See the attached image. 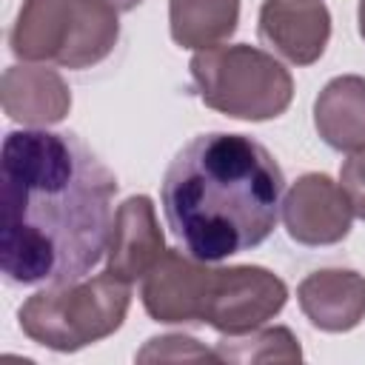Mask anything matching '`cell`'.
<instances>
[{"label":"cell","instance_id":"cell-1","mask_svg":"<svg viewBox=\"0 0 365 365\" xmlns=\"http://www.w3.org/2000/svg\"><path fill=\"white\" fill-rule=\"evenodd\" d=\"M117 180L68 131H9L0 148V268L17 285L83 279L106 254Z\"/></svg>","mask_w":365,"mask_h":365},{"label":"cell","instance_id":"cell-2","mask_svg":"<svg viewBox=\"0 0 365 365\" xmlns=\"http://www.w3.org/2000/svg\"><path fill=\"white\" fill-rule=\"evenodd\" d=\"M285 177L274 154L245 134L211 131L185 143L160 182L171 234L205 262L257 248L277 225Z\"/></svg>","mask_w":365,"mask_h":365},{"label":"cell","instance_id":"cell-3","mask_svg":"<svg viewBox=\"0 0 365 365\" xmlns=\"http://www.w3.org/2000/svg\"><path fill=\"white\" fill-rule=\"evenodd\" d=\"M131 282L111 271L34 291L17 311L20 331L51 351L71 354L111 336L128 314Z\"/></svg>","mask_w":365,"mask_h":365},{"label":"cell","instance_id":"cell-4","mask_svg":"<svg viewBox=\"0 0 365 365\" xmlns=\"http://www.w3.org/2000/svg\"><path fill=\"white\" fill-rule=\"evenodd\" d=\"M117 14L106 0H23L9 46L26 63H57L74 71L91 68L120 40Z\"/></svg>","mask_w":365,"mask_h":365},{"label":"cell","instance_id":"cell-5","mask_svg":"<svg viewBox=\"0 0 365 365\" xmlns=\"http://www.w3.org/2000/svg\"><path fill=\"white\" fill-rule=\"evenodd\" d=\"M188 68L200 100L234 120H274L294 100L291 71L274 54L248 43L202 48Z\"/></svg>","mask_w":365,"mask_h":365},{"label":"cell","instance_id":"cell-6","mask_svg":"<svg viewBox=\"0 0 365 365\" xmlns=\"http://www.w3.org/2000/svg\"><path fill=\"white\" fill-rule=\"evenodd\" d=\"M288 302V285L262 265L211 268L200 322L220 334H248L274 319Z\"/></svg>","mask_w":365,"mask_h":365},{"label":"cell","instance_id":"cell-7","mask_svg":"<svg viewBox=\"0 0 365 365\" xmlns=\"http://www.w3.org/2000/svg\"><path fill=\"white\" fill-rule=\"evenodd\" d=\"M282 222L288 237L299 245H334L348 237L354 211L339 182L328 174L308 171L285 191Z\"/></svg>","mask_w":365,"mask_h":365},{"label":"cell","instance_id":"cell-8","mask_svg":"<svg viewBox=\"0 0 365 365\" xmlns=\"http://www.w3.org/2000/svg\"><path fill=\"white\" fill-rule=\"evenodd\" d=\"M211 265L188 251L165 248L154 268L140 279V299L154 322H200Z\"/></svg>","mask_w":365,"mask_h":365},{"label":"cell","instance_id":"cell-9","mask_svg":"<svg viewBox=\"0 0 365 365\" xmlns=\"http://www.w3.org/2000/svg\"><path fill=\"white\" fill-rule=\"evenodd\" d=\"M259 40L294 66H311L331 40V11L322 0H265L259 6Z\"/></svg>","mask_w":365,"mask_h":365},{"label":"cell","instance_id":"cell-10","mask_svg":"<svg viewBox=\"0 0 365 365\" xmlns=\"http://www.w3.org/2000/svg\"><path fill=\"white\" fill-rule=\"evenodd\" d=\"M163 254H165V237L160 231L151 197L134 194L123 200L111 220L106 271H111L125 282H137L154 268V262Z\"/></svg>","mask_w":365,"mask_h":365},{"label":"cell","instance_id":"cell-11","mask_svg":"<svg viewBox=\"0 0 365 365\" xmlns=\"http://www.w3.org/2000/svg\"><path fill=\"white\" fill-rule=\"evenodd\" d=\"M3 111L23 125L46 128L60 123L71 108V91L60 71L48 66H9L0 77Z\"/></svg>","mask_w":365,"mask_h":365},{"label":"cell","instance_id":"cell-12","mask_svg":"<svg viewBox=\"0 0 365 365\" xmlns=\"http://www.w3.org/2000/svg\"><path fill=\"white\" fill-rule=\"evenodd\" d=\"M305 319L325 334H345L365 319V277L351 268H322L297 285Z\"/></svg>","mask_w":365,"mask_h":365},{"label":"cell","instance_id":"cell-13","mask_svg":"<svg viewBox=\"0 0 365 365\" xmlns=\"http://www.w3.org/2000/svg\"><path fill=\"white\" fill-rule=\"evenodd\" d=\"M314 128L336 151L365 148V77L339 74L314 100Z\"/></svg>","mask_w":365,"mask_h":365},{"label":"cell","instance_id":"cell-14","mask_svg":"<svg viewBox=\"0 0 365 365\" xmlns=\"http://www.w3.org/2000/svg\"><path fill=\"white\" fill-rule=\"evenodd\" d=\"M240 23V0H168L171 40L182 48H214Z\"/></svg>","mask_w":365,"mask_h":365},{"label":"cell","instance_id":"cell-15","mask_svg":"<svg viewBox=\"0 0 365 365\" xmlns=\"http://www.w3.org/2000/svg\"><path fill=\"white\" fill-rule=\"evenodd\" d=\"M220 362H299L302 348L291 328H254L248 334H222L217 342Z\"/></svg>","mask_w":365,"mask_h":365},{"label":"cell","instance_id":"cell-16","mask_svg":"<svg viewBox=\"0 0 365 365\" xmlns=\"http://www.w3.org/2000/svg\"><path fill=\"white\" fill-rule=\"evenodd\" d=\"M137 359L140 362H154V359H182V362H220L217 351H208L202 348L194 336H182V334H165V336H151L145 342L143 351H137Z\"/></svg>","mask_w":365,"mask_h":365},{"label":"cell","instance_id":"cell-17","mask_svg":"<svg viewBox=\"0 0 365 365\" xmlns=\"http://www.w3.org/2000/svg\"><path fill=\"white\" fill-rule=\"evenodd\" d=\"M339 185L351 202L354 217L365 222V148H356L348 154V160L339 168Z\"/></svg>","mask_w":365,"mask_h":365},{"label":"cell","instance_id":"cell-18","mask_svg":"<svg viewBox=\"0 0 365 365\" xmlns=\"http://www.w3.org/2000/svg\"><path fill=\"white\" fill-rule=\"evenodd\" d=\"M106 3H111L117 11H131V9H137L143 0H106Z\"/></svg>","mask_w":365,"mask_h":365},{"label":"cell","instance_id":"cell-19","mask_svg":"<svg viewBox=\"0 0 365 365\" xmlns=\"http://www.w3.org/2000/svg\"><path fill=\"white\" fill-rule=\"evenodd\" d=\"M356 23H359V37L365 40V0H359L356 6Z\"/></svg>","mask_w":365,"mask_h":365}]
</instances>
